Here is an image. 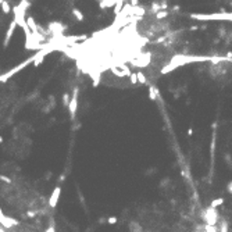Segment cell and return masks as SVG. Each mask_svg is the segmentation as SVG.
I'll list each match as a JSON object with an SVG mask.
<instances>
[{
	"mask_svg": "<svg viewBox=\"0 0 232 232\" xmlns=\"http://www.w3.org/2000/svg\"><path fill=\"white\" fill-rule=\"evenodd\" d=\"M192 18L195 20H231V14H210V15H202V14H192Z\"/></svg>",
	"mask_w": 232,
	"mask_h": 232,
	"instance_id": "1",
	"label": "cell"
},
{
	"mask_svg": "<svg viewBox=\"0 0 232 232\" xmlns=\"http://www.w3.org/2000/svg\"><path fill=\"white\" fill-rule=\"evenodd\" d=\"M77 107H78V88L74 89L72 97L68 103V109H70V114H71V118L75 117V113H77Z\"/></svg>",
	"mask_w": 232,
	"mask_h": 232,
	"instance_id": "2",
	"label": "cell"
},
{
	"mask_svg": "<svg viewBox=\"0 0 232 232\" xmlns=\"http://www.w3.org/2000/svg\"><path fill=\"white\" fill-rule=\"evenodd\" d=\"M206 223H207V225H213L215 224V221H217V213L214 211V209H209L207 211H206Z\"/></svg>",
	"mask_w": 232,
	"mask_h": 232,
	"instance_id": "3",
	"label": "cell"
},
{
	"mask_svg": "<svg viewBox=\"0 0 232 232\" xmlns=\"http://www.w3.org/2000/svg\"><path fill=\"white\" fill-rule=\"evenodd\" d=\"M0 223L3 224L6 228H11V225H17V224H18V221H17V220L10 218V217H6V215H3L1 210H0Z\"/></svg>",
	"mask_w": 232,
	"mask_h": 232,
	"instance_id": "4",
	"label": "cell"
},
{
	"mask_svg": "<svg viewBox=\"0 0 232 232\" xmlns=\"http://www.w3.org/2000/svg\"><path fill=\"white\" fill-rule=\"evenodd\" d=\"M60 193H61V188L57 186L54 189V192L51 193V197H50V200H49V204H50V207H56V204H57V200H59V197H60Z\"/></svg>",
	"mask_w": 232,
	"mask_h": 232,
	"instance_id": "5",
	"label": "cell"
},
{
	"mask_svg": "<svg viewBox=\"0 0 232 232\" xmlns=\"http://www.w3.org/2000/svg\"><path fill=\"white\" fill-rule=\"evenodd\" d=\"M15 27H17V24L14 22V21H11V24H10V27H9V31H7V35H6L4 46L9 45V42H10V39H11V36H13V32H14V29H15Z\"/></svg>",
	"mask_w": 232,
	"mask_h": 232,
	"instance_id": "6",
	"label": "cell"
},
{
	"mask_svg": "<svg viewBox=\"0 0 232 232\" xmlns=\"http://www.w3.org/2000/svg\"><path fill=\"white\" fill-rule=\"evenodd\" d=\"M157 95H159V92H157L156 86H153V85H152V86L149 88V97H150V100H156Z\"/></svg>",
	"mask_w": 232,
	"mask_h": 232,
	"instance_id": "7",
	"label": "cell"
},
{
	"mask_svg": "<svg viewBox=\"0 0 232 232\" xmlns=\"http://www.w3.org/2000/svg\"><path fill=\"white\" fill-rule=\"evenodd\" d=\"M72 14L75 15V18H77L78 21H83V14H82L78 9H75V7H74V9H72Z\"/></svg>",
	"mask_w": 232,
	"mask_h": 232,
	"instance_id": "8",
	"label": "cell"
},
{
	"mask_svg": "<svg viewBox=\"0 0 232 232\" xmlns=\"http://www.w3.org/2000/svg\"><path fill=\"white\" fill-rule=\"evenodd\" d=\"M0 4H1V10H3L6 14L10 13V6H9V3H7V1H0Z\"/></svg>",
	"mask_w": 232,
	"mask_h": 232,
	"instance_id": "9",
	"label": "cell"
},
{
	"mask_svg": "<svg viewBox=\"0 0 232 232\" xmlns=\"http://www.w3.org/2000/svg\"><path fill=\"white\" fill-rule=\"evenodd\" d=\"M136 78H138V81L141 82V83H146V78H145V75H143V72L138 71V72H136Z\"/></svg>",
	"mask_w": 232,
	"mask_h": 232,
	"instance_id": "10",
	"label": "cell"
},
{
	"mask_svg": "<svg viewBox=\"0 0 232 232\" xmlns=\"http://www.w3.org/2000/svg\"><path fill=\"white\" fill-rule=\"evenodd\" d=\"M224 203V199H217V200H213L211 202V209H215L218 204H223Z\"/></svg>",
	"mask_w": 232,
	"mask_h": 232,
	"instance_id": "11",
	"label": "cell"
},
{
	"mask_svg": "<svg viewBox=\"0 0 232 232\" xmlns=\"http://www.w3.org/2000/svg\"><path fill=\"white\" fill-rule=\"evenodd\" d=\"M123 10V1H117L115 3V9H114V13L115 14H118L120 11Z\"/></svg>",
	"mask_w": 232,
	"mask_h": 232,
	"instance_id": "12",
	"label": "cell"
},
{
	"mask_svg": "<svg viewBox=\"0 0 232 232\" xmlns=\"http://www.w3.org/2000/svg\"><path fill=\"white\" fill-rule=\"evenodd\" d=\"M129 79H131V83H138V78H136V72H131L129 74Z\"/></svg>",
	"mask_w": 232,
	"mask_h": 232,
	"instance_id": "13",
	"label": "cell"
},
{
	"mask_svg": "<svg viewBox=\"0 0 232 232\" xmlns=\"http://www.w3.org/2000/svg\"><path fill=\"white\" fill-rule=\"evenodd\" d=\"M167 15H168V13H167V11H159V13L156 14V17H157V18H159V20H161V18H165Z\"/></svg>",
	"mask_w": 232,
	"mask_h": 232,
	"instance_id": "14",
	"label": "cell"
},
{
	"mask_svg": "<svg viewBox=\"0 0 232 232\" xmlns=\"http://www.w3.org/2000/svg\"><path fill=\"white\" fill-rule=\"evenodd\" d=\"M63 103L65 106H68V103H70V95L68 93H64L63 95Z\"/></svg>",
	"mask_w": 232,
	"mask_h": 232,
	"instance_id": "15",
	"label": "cell"
},
{
	"mask_svg": "<svg viewBox=\"0 0 232 232\" xmlns=\"http://www.w3.org/2000/svg\"><path fill=\"white\" fill-rule=\"evenodd\" d=\"M0 179L3 182H7V183H11V179L10 178H7V177H4V175H0Z\"/></svg>",
	"mask_w": 232,
	"mask_h": 232,
	"instance_id": "16",
	"label": "cell"
},
{
	"mask_svg": "<svg viewBox=\"0 0 232 232\" xmlns=\"http://www.w3.org/2000/svg\"><path fill=\"white\" fill-rule=\"evenodd\" d=\"M109 223H110V224L117 223V217H111V218H109Z\"/></svg>",
	"mask_w": 232,
	"mask_h": 232,
	"instance_id": "17",
	"label": "cell"
},
{
	"mask_svg": "<svg viewBox=\"0 0 232 232\" xmlns=\"http://www.w3.org/2000/svg\"><path fill=\"white\" fill-rule=\"evenodd\" d=\"M46 232H54V228H53V225H51V227L49 228V229H47V231H46Z\"/></svg>",
	"mask_w": 232,
	"mask_h": 232,
	"instance_id": "18",
	"label": "cell"
}]
</instances>
